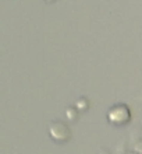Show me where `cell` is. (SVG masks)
Here are the masks:
<instances>
[{
    "mask_svg": "<svg viewBox=\"0 0 142 154\" xmlns=\"http://www.w3.org/2000/svg\"><path fill=\"white\" fill-rule=\"evenodd\" d=\"M107 119H109L110 123H113L116 126L126 125L131 119L130 108L126 104H116L107 112Z\"/></svg>",
    "mask_w": 142,
    "mask_h": 154,
    "instance_id": "1",
    "label": "cell"
},
{
    "mask_svg": "<svg viewBox=\"0 0 142 154\" xmlns=\"http://www.w3.org/2000/svg\"><path fill=\"white\" fill-rule=\"evenodd\" d=\"M49 136L57 143H65L71 139V130L61 121H53L48 126Z\"/></svg>",
    "mask_w": 142,
    "mask_h": 154,
    "instance_id": "2",
    "label": "cell"
},
{
    "mask_svg": "<svg viewBox=\"0 0 142 154\" xmlns=\"http://www.w3.org/2000/svg\"><path fill=\"white\" fill-rule=\"evenodd\" d=\"M78 111L80 109H75L74 106H70V108H67V111H65V114H67V116H68V119L71 122L75 121L78 118Z\"/></svg>",
    "mask_w": 142,
    "mask_h": 154,
    "instance_id": "3",
    "label": "cell"
},
{
    "mask_svg": "<svg viewBox=\"0 0 142 154\" xmlns=\"http://www.w3.org/2000/svg\"><path fill=\"white\" fill-rule=\"evenodd\" d=\"M75 106H77V109L80 111H85L88 106H89V102L86 98H80L77 102H75Z\"/></svg>",
    "mask_w": 142,
    "mask_h": 154,
    "instance_id": "4",
    "label": "cell"
},
{
    "mask_svg": "<svg viewBox=\"0 0 142 154\" xmlns=\"http://www.w3.org/2000/svg\"><path fill=\"white\" fill-rule=\"evenodd\" d=\"M134 149H135V151H138L139 154H142V140L139 139L138 142L135 143V146H134Z\"/></svg>",
    "mask_w": 142,
    "mask_h": 154,
    "instance_id": "5",
    "label": "cell"
},
{
    "mask_svg": "<svg viewBox=\"0 0 142 154\" xmlns=\"http://www.w3.org/2000/svg\"><path fill=\"white\" fill-rule=\"evenodd\" d=\"M99 154H110V153L107 150H105V149H102V150L99 151Z\"/></svg>",
    "mask_w": 142,
    "mask_h": 154,
    "instance_id": "6",
    "label": "cell"
}]
</instances>
